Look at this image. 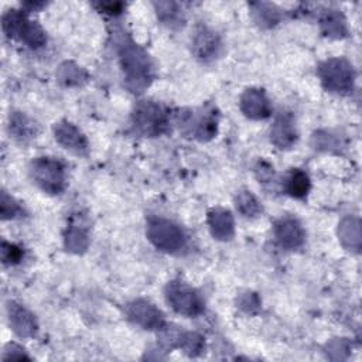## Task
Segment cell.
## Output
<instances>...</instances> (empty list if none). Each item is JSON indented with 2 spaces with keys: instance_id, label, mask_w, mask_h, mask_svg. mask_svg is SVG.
<instances>
[{
  "instance_id": "obj_1",
  "label": "cell",
  "mask_w": 362,
  "mask_h": 362,
  "mask_svg": "<svg viewBox=\"0 0 362 362\" xmlns=\"http://www.w3.org/2000/svg\"><path fill=\"white\" fill-rule=\"evenodd\" d=\"M120 62L126 76V85L133 92H141L150 82L151 65L148 55L133 42L123 44Z\"/></svg>"
},
{
  "instance_id": "obj_2",
  "label": "cell",
  "mask_w": 362,
  "mask_h": 362,
  "mask_svg": "<svg viewBox=\"0 0 362 362\" xmlns=\"http://www.w3.org/2000/svg\"><path fill=\"white\" fill-rule=\"evenodd\" d=\"M30 174L34 182L49 194H58L65 187L64 165L49 157H40L31 163Z\"/></svg>"
},
{
  "instance_id": "obj_3",
  "label": "cell",
  "mask_w": 362,
  "mask_h": 362,
  "mask_svg": "<svg viewBox=\"0 0 362 362\" xmlns=\"http://www.w3.org/2000/svg\"><path fill=\"white\" fill-rule=\"evenodd\" d=\"M3 30L8 37H18L28 47H41L45 42L42 30L30 21L21 11L10 10L3 16Z\"/></svg>"
},
{
  "instance_id": "obj_4",
  "label": "cell",
  "mask_w": 362,
  "mask_h": 362,
  "mask_svg": "<svg viewBox=\"0 0 362 362\" xmlns=\"http://www.w3.org/2000/svg\"><path fill=\"white\" fill-rule=\"evenodd\" d=\"M167 303L180 314L187 317L198 315L204 311V301L199 294L181 281H171L165 287Z\"/></svg>"
},
{
  "instance_id": "obj_5",
  "label": "cell",
  "mask_w": 362,
  "mask_h": 362,
  "mask_svg": "<svg viewBox=\"0 0 362 362\" xmlns=\"http://www.w3.org/2000/svg\"><path fill=\"white\" fill-rule=\"evenodd\" d=\"M133 124L144 136H157L167 127V115L157 103L143 100L133 112Z\"/></svg>"
},
{
  "instance_id": "obj_6",
  "label": "cell",
  "mask_w": 362,
  "mask_h": 362,
  "mask_svg": "<svg viewBox=\"0 0 362 362\" xmlns=\"http://www.w3.org/2000/svg\"><path fill=\"white\" fill-rule=\"evenodd\" d=\"M148 239L161 250L174 253L184 247L185 238L182 230L170 221L153 219L147 226Z\"/></svg>"
},
{
  "instance_id": "obj_7",
  "label": "cell",
  "mask_w": 362,
  "mask_h": 362,
  "mask_svg": "<svg viewBox=\"0 0 362 362\" xmlns=\"http://www.w3.org/2000/svg\"><path fill=\"white\" fill-rule=\"evenodd\" d=\"M320 76L324 86L331 92H348L354 85L352 66L344 59H329L320 66Z\"/></svg>"
},
{
  "instance_id": "obj_8",
  "label": "cell",
  "mask_w": 362,
  "mask_h": 362,
  "mask_svg": "<svg viewBox=\"0 0 362 362\" xmlns=\"http://www.w3.org/2000/svg\"><path fill=\"white\" fill-rule=\"evenodd\" d=\"M127 317L144 329H160L164 325L163 314L148 301L137 300L127 305Z\"/></svg>"
},
{
  "instance_id": "obj_9",
  "label": "cell",
  "mask_w": 362,
  "mask_h": 362,
  "mask_svg": "<svg viewBox=\"0 0 362 362\" xmlns=\"http://www.w3.org/2000/svg\"><path fill=\"white\" fill-rule=\"evenodd\" d=\"M57 141L64 146V148L75 153V154H86L88 143L83 134L71 123L62 122L58 123L54 129Z\"/></svg>"
},
{
  "instance_id": "obj_10",
  "label": "cell",
  "mask_w": 362,
  "mask_h": 362,
  "mask_svg": "<svg viewBox=\"0 0 362 362\" xmlns=\"http://www.w3.org/2000/svg\"><path fill=\"white\" fill-rule=\"evenodd\" d=\"M277 242L286 249H296L304 242V230L293 218H281L274 228Z\"/></svg>"
},
{
  "instance_id": "obj_11",
  "label": "cell",
  "mask_w": 362,
  "mask_h": 362,
  "mask_svg": "<svg viewBox=\"0 0 362 362\" xmlns=\"http://www.w3.org/2000/svg\"><path fill=\"white\" fill-rule=\"evenodd\" d=\"M240 107L252 119H263L270 113L269 100L260 89H247L240 99Z\"/></svg>"
},
{
  "instance_id": "obj_12",
  "label": "cell",
  "mask_w": 362,
  "mask_h": 362,
  "mask_svg": "<svg viewBox=\"0 0 362 362\" xmlns=\"http://www.w3.org/2000/svg\"><path fill=\"white\" fill-rule=\"evenodd\" d=\"M8 321L10 327L18 337H31L37 329L34 317L25 308L14 303L8 304Z\"/></svg>"
},
{
  "instance_id": "obj_13",
  "label": "cell",
  "mask_w": 362,
  "mask_h": 362,
  "mask_svg": "<svg viewBox=\"0 0 362 362\" xmlns=\"http://www.w3.org/2000/svg\"><path fill=\"white\" fill-rule=\"evenodd\" d=\"M270 139L280 148L288 147L296 141L294 122L290 115L284 113L276 119V122L270 130Z\"/></svg>"
},
{
  "instance_id": "obj_14",
  "label": "cell",
  "mask_w": 362,
  "mask_h": 362,
  "mask_svg": "<svg viewBox=\"0 0 362 362\" xmlns=\"http://www.w3.org/2000/svg\"><path fill=\"white\" fill-rule=\"evenodd\" d=\"M219 49V40L218 37L206 30V28H199L192 40V51L194 54L201 58V59H211L218 54Z\"/></svg>"
},
{
  "instance_id": "obj_15",
  "label": "cell",
  "mask_w": 362,
  "mask_h": 362,
  "mask_svg": "<svg viewBox=\"0 0 362 362\" xmlns=\"http://www.w3.org/2000/svg\"><path fill=\"white\" fill-rule=\"evenodd\" d=\"M208 222L212 230V235L218 239H229L233 233V219L229 211L214 209L209 212Z\"/></svg>"
},
{
  "instance_id": "obj_16",
  "label": "cell",
  "mask_w": 362,
  "mask_h": 362,
  "mask_svg": "<svg viewBox=\"0 0 362 362\" xmlns=\"http://www.w3.org/2000/svg\"><path fill=\"white\" fill-rule=\"evenodd\" d=\"M308 188H310V181H308V177L305 173H303L300 170H294L288 175L287 191L293 197H297V198L305 197V194L308 192Z\"/></svg>"
},
{
  "instance_id": "obj_17",
  "label": "cell",
  "mask_w": 362,
  "mask_h": 362,
  "mask_svg": "<svg viewBox=\"0 0 362 362\" xmlns=\"http://www.w3.org/2000/svg\"><path fill=\"white\" fill-rule=\"evenodd\" d=\"M180 348L184 349L185 354L195 356L198 354L202 352L204 348V339L202 337H199L198 334L194 332H187V334H181L178 335V344Z\"/></svg>"
},
{
  "instance_id": "obj_18",
  "label": "cell",
  "mask_w": 362,
  "mask_h": 362,
  "mask_svg": "<svg viewBox=\"0 0 362 362\" xmlns=\"http://www.w3.org/2000/svg\"><path fill=\"white\" fill-rule=\"evenodd\" d=\"M236 206L239 208V211L246 215V216H255L257 215L260 211H262V206L260 204L257 202V199L247 191L245 192H240L238 195V199H236Z\"/></svg>"
},
{
  "instance_id": "obj_19",
  "label": "cell",
  "mask_w": 362,
  "mask_h": 362,
  "mask_svg": "<svg viewBox=\"0 0 362 362\" xmlns=\"http://www.w3.org/2000/svg\"><path fill=\"white\" fill-rule=\"evenodd\" d=\"M86 243H88V239H86L85 232H82L81 229H74V228L69 229V232L66 235V247H69L71 250L79 252L86 247Z\"/></svg>"
},
{
  "instance_id": "obj_20",
  "label": "cell",
  "mask_w": 362,
  "mask_h": 362,
  "mask_svg": "<svg viewBox=\"0 0 362 362\" xmlns=\"http://www.w3.org/2000/svg\"><path fill=\"white\" fill-rule=\"evenodd\" d=\"M30 129H31V126L24 116L16 113V115H13V117H10V132H13L16 134V137L28 136Z\"/></svg>"
},
{
  "instance_id": "obj_21",
  "label": "cell",
  "mask_w": 362,
  "mask_h": 362,
  "mask_svg": "<svg viewBox=\"0 0 362 362\" xmlns=\"http://www.w3.org/2000/svg\"><path fill=\"white\" fill-rule=\"evenodd\" d=\"M20 206L14 202V199L11 197H8L4 191L1 194V218L3 219H8V218H14L17 214H20Z\"/></svg>"
},
{
  "instance_id": "obj_22",
  "label": "cell",
  "mask_w": 362,
  "mask_h": 362,
  "mask_svg": "<svg viewBox=\"0 0 362 362\" xmlns=\"http://www.w3.org/2000/svg\"><path fill=\"white\" fill-rule=\"evenodd\" d=\"M23 256V252L20 247H17L16 245H11V243H7V242H3L1 245V259H3V263H17Z\"/></svg>"
},
{
  "instance_id": "obj_23",
  "label": "cell",
  "mask_w": 362,
  "mask_h": 362,
  "mask_svg": "<svg viewBox=\"0 0 362 362\" xmlns=\"http://www.w3.org/2000/svg\"><path fill=\"white\" fill-rule=\"evenodd\" d=\"M61 79H64L66 83H78L81 79V71L76 66L66 64L65 66H61Z\"/></svg>"
},
{
  "instance_id": "obj_24",
  "label": "cell",
  "mask_w": 362,
  "mask_h": 362,
  "mask_svg": "<svg viewBox=\"0 0 362 362\" xmlns=\"http://www.w3.org/2000/svg\"><path fill=\"white\" fill-rule=\"evenodd\" d=\"M122 8L120 3H100V10L106 11V13H119Z\"/></svg>"
}]
</instances>
